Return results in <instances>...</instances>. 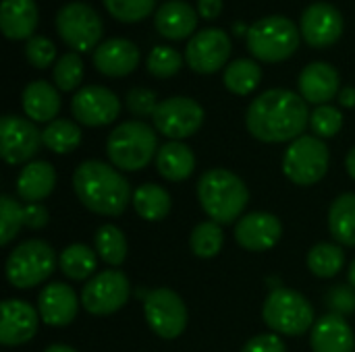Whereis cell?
Returning <instances> with one entry per match:
<instances>
[{"mask_svg": "<svg viewBox=\"0 0 355 352\" xmlns=\"http://www.w3.org/2000/svg\"><path fill=\"white\" fill-rule=\"evenodd\" d=\"M310 124L308 102L291 89L260 93L245 112V127L262 143L295 141Z\"/></svg>", "mask_w": 355, "mask_h": 352, "instance_id": "6da1fadb", "label": "cell"}, {"mask_svg": "<svg viewBox=\"0 0 355 352\" xmlns=\"http://www.w3.org/2000/svg\"><path fill=\"white\" fill-rule=\"evenodd\" d=\"M73 191L83 207L100 216H121L133 201L129 180L100 160H85L75 168Z\"/></svg>", "mask_w": 355, "mask_h": 352, "instance_id": "7a4b0ae2", "label": "cell"}, {"mask_svg": "<svg viewBox=\"0 0 355 352\" xmlns=\"http://www.w3.org/2000/svg\"><path fill=\"white\" fill-rule=\"evenodd\" d=\"M198 199L206 216L225 226L239 222L243 216L250 191L245 183L227 168H210L200 176L198 183Z\"/></svg>", "mask_w": 355, "mask_h": 352, "instance_id": "3957f363", "label": "cell"}, {"mask_svg": "<svg viewBox=\"0 0 355 352\" xmlns=\"http://www.w3.org/2000/svg\"><path fill=\"white\" fill-rule=\"evenodd\" d=\"M156 131L141 120L121 122L106 139V154L116 170L137 172L144 170L158 154Z\"/></svg>", "mask_w": 355, "mask_h": 352, "instance_id": "277c9868", "label": "cell"}, {"mask_svg": "<svg viewBox=\"0 0 355 352\" xmlns=\"http://www.w3.org/2000/svg\"><path fill=\"white\" fill-rule=\"evenodd\" d=\"M262 319L272 330V334L302 336L312 332L316 317L310 301L291 288H275L262 307Z\"/></svg>", "mask_w": 355, "mask_h": 352, "instance_id": "5b68a950", "label": "cell"}, {"mask_svg": "<svg viewBox=\"0 0 355 352\" xmlns=\"http://www.w3.org/2000/svg\"><path fill=\"white\" fill-rule=\"evenodd\" d=\"M248 50L262 62H283L300 48V29L287 17H264L250 25Z\"/></svg>", "mask_w": 355, "mask_h": 352, "instance_id": "8992f818", "label": "cell"}, {"mask_svg": "<svg viewBox=\"0 0 355 352\" xmlns=\"http://www.w3.org/2000/svg\"><path fill=\"white\" fill-rule=\"evenodd\" d=\"M56 268L54 249L40 239L23 241L6 259V280L12 288H33L46 282Z\"/></svg>", "mask_w": 355, "mask_h": 352, "instance_id": "52a82bcc", "label": "cell"}, {"mask_svg": "<svg viewBox=\"0 0 355 352\" xmlns=\"http://www.w3.org/2000/svg\"><path fill=\"white\" fill-rule=\"evenodd\" d=\"M329 162L331 154L327 143L316 135H302L287 147L283 156V172L293 185L312 187L327 176Z\"/></svg>", "mask_w": 355, "mask_h": 352, "instance_id": "ba28073f", "label": "cell"}, {"mask_svg": "<svg viewBox=\"0 0 355 352\" xmlns=\"http://www.w3.org/2000/svg\"><path fill=\"white\" fill-rule=\"evenodd\" d=\"M56 29L60 39L73 52H89L100 46L104 25L100 15L85 2H69L56 12Z\"/></svg>", "mask_w": 355, "mask_h": 352, "instance_id": "9c48e42d", "label": "cell"}, {"mask_svg": "<svg viewBox=\"0 0 355 352\" xmlns=\"http://www.w3.org/2000/svg\"><path fill=\"white\" fill-rule=\"evenodd\" d=\"M131 297L129 278L121 270H104L92 276L81 290V305L89 315H112L127 305Z\"/></svg>", "mask_w": 355, "mask_h": 352, "instance_id": "30bf717a", "label": "cell"}, {"mask_svg": "<svg viewBox=\"0 0 355 352\" xmlns=\"http://www.w3.org/2000/svg\"><path fill=\"white\" fill-rule=\"evenodd\" d=\"M144 317L162 340H175L187 328V307L171 288H156L144 297Z\"/></svg>", "mask_w": 355, "mask_h": 352, "instance_id": "8fae6325", "label": "cell"}, {"mask_svg": "<svg viewBox=\"0 0 355 352\" xmlns=\"http://www.w3.org/2000/svg\"><path fill=\"white\" fill-rule=\"evenodd\" d=\"M152 120L160 135L171 141H183L196 135L204 124V108L191 98L175 95L158 104Z\"/></svg>", "mask_w": 355, "mask_h": 352, "instance_id": "7c38bea8", "label": "cell"}, {"mask_svg": "<svg viewBox=\"0 0 355 352\" xmlns=\"http://www.w3.org/2000/svg\"><path fill=\"white\" fill-rule=\"evenodd\" d=\"M44 145L42 131L29 118L6 114L0 120V156L6 164H29Z\"/></svg>", "mask_w": 355, "mask_h": 352, "instance_id": "4fadbf2b", "label": "cell"}, {"mask_svg": "<svg viewBox=\"0 0 355 352\" xmlns=\"http://www.w3.org/2000/svg\"><path fill=\"white\" fill-rule=\"evenodd\" d=\"M231 56V37L227 31L210 27L196 33L185 48V62L200 75H212L227 64Z\"/></svg>", "mask_w": 355, "mask_h": 352, "instance_id": "5bb4252c", "label": "cell"}, {"mask_svg": "<svg viewBox=\"0 0 355 352\" xmlns=\"http://www.w3.org/2000/svg\"><path fill=\"white\" fill-rule=\"evenodd\" d=\"M71 112L83 127H106L112 124L121 114V102L116 93L102 85L81 87L71 100Z\"/></svg>", "mask_w": 355, "mask_h": 352, "instance_id": "9a60e30c", "label": "cell"}, {"mask_svg": "<svg viewBox=\"0 0 355 352\" xmlns=\"http://www.w3.org/2000/svg\"><path fill=\"white\" fill-rule=\"evenodd\" d=\"M302 35L312 48H329L343 33V17L337 6L329 2L310 4L300 21Z\"/></svg>", "mask_w": 355, "mask_h": 352, "instance_id": "2e32d148", "label": "cell"}, {"mask_svg": "<svg viewBox=\"0 0 355 352\" xmlns=\"http://www.w3.org/2000/svg\"><path fill=\"white\" fill-rule=\"evenodd\" d=\"M283 237V224L275 214L252 212L239 218L235 224V241L245 251L262 253L279 245Z\"/></svg>", "mask_w": 355, "mask_h": 352, "instance_id": "e0dca14e", "label": "cell"}, {"mask_svg": "<svg viewBox=\"0 0 355 352\" xmlns=\"http://www.w3.org/2000/svg\"><path fill=\"white\" fill-rule=\"evenodd\" d=\"M40 324V313L33 305L21 299L2 301V317H0V344L4 346H21L27 344Z\"/></svg>", "mask_w": 355, "mask_h": 352, "instance_id": "ac0fdd59", "label": "cell"}, {"mask_svg": "<svg viewBox=\"0 0 355 352\" xmlns=\"http://www.w3.org/2000/svg\"><path fill=\"white\" fill-rule=\"evenodd\" d=\"M81 299H77L75 290L62 282H50L42 288L37 297V313L46 326L64 328L69 326L79 311Z\"/></svg>", "mask_w": 355, "mask_h": 352, "instance_id": "d6986e66", "label": "cell"}, {"mask_svg": "<svg viewBox=\"0 0 355 352\" xmlns=\"http://www.w3.org/2000/svg\"><path fill=\"white\" fill-rule=\"evenodd\" d=\"M139 64V48L125 39V37H112L102 41L94 50V66L104 77H127L133 73Z\"/></svg>", "mask_w": 355, "mask_h": 352, "instance_id": "ffe728a7", "label": "cell"}, {"mask_svg": "<svg viewBox=\"0 0 355 352\" xmlns=\"http://www.w3.org/2000/svg\"><path fill=\"white\" fill-rule=\"evenodd\" d=\"M341 77L329 62H310L297 79L300 95L316 106H324L341 91Z\"/></svg>", "mask_w": 355, "mask_h": 352, "instance_id": "44dd1931", "label": "cell"}, {"mask_svg": "<svg viewBox=\"0 0 355 352\" xmlns=\"http://www.w3.org/2000/svg\"><path fill=\"white\" fill-rule=\"evenodd\" d=\"M310 346L314 352H354L355 336L345 317L327 313L310 332Z\"/></svg>", "mask_w": 355, "mask_h": 352, "instance_id": "7402d4cb", "label": "cell"}, {"mask_svg": "<svg viewBox=\"0 0 355 352\" xmlns=\"http://www.w3.org/2000/svg\"><path fill=\"white\" fill-rule=\"evenodd\" d=\"M156 31L166 39H183L198 27V10L183 0H166L154 15Z\"/></svg>", "mask_w": 355, "mask_h": 352, "instance_id": "603a6c76", "label": "cell"}, {"mask_svg": "<svg viewBox=\"0 0 355 352\" xmlns=\"http://www.w3.org/2000/svg\"><path fill=\"white\" fill-rule=\"evenodd\" d=\"M54 187H56V170L50 162L44 160H33L25 164L15 185L19 199L27 203H40L54 191Z\"/></svg>", "mask_w": 355, "mask_h": 352, "instance_id": "cb8c5ba5", "label": "cell"}, {"mask_svg": "<svg viewBox=\"0 0 355 352\" xmlns=\"http://www.w3.org/2000/svg\"><path fill=\"white\" fill-rule=\"evenodd\" d=\"M37 27V4L33 0H2L0 29L8 39H29Z\"/></svg>", "mask_w": 355, "mask_h": 352, "instance_id": "d4e9b609", "label": "cell"}, {"mask_svg": "<svg viewBox=\"0 0 355 352\" xmlns=\"http://www.w3.org/2000/svg\"><path fill=\"white\" fill-rule=\"evenodd\" d=\"M23 110L31 122H52L60 112V95L48 81H31L23 89Z\"/></svg>", "mask_w": 355, "mask_h": 352, "instance_id": "484cf974", "label": "cell"}, {"mask_svg": "<svg viewBox=\"0 0 355 352\" xmlns=\"http://www.w3.org/2000/svg\"><path fill=\"white\" fill-rule=\"evenodd\" d=\"M156 170L168 183H183L196 170V156L183 141H168L156 154Z\"/></svg>", "mask_w": 355, "mask_h": 352, "instance_id": "4316f807", "label": "cell"}, {"mask_svg": "<svg viewBox=\"0 0 355 352\" xmlns=\"http://www.w3.org/2000/svg\"><path fill=\"white\" fill-rule=\"evenodd\" d=\"M133 210L135 214L146 220V222H160L168 216L171 212V195L164 187L156 185V183H146L139 185L133 191Z\"/></svg>", "mask_w": 355, "mask_h": 352, "instance_id": "83f0119b", "label": "cell"}, {"mask_svg": "<svg viewBox=\"0 0 355 352\" xmlns=\"http://www.w3.org/2000/svg\"><path fill=\"white\" fill-rule=\"evenodd\" d=\"M329 232L345 247H355V193L339 195L329 210Z\"/></svg>", "mask_w": 355, "mask_h": 352, "instance_id": "f1b7e54d", "label": "cell"}, {"mask_svg": "<svg viewBox=\"0 0 355 352\" xmlns=\"http://www.w3.org/2000/svg\"><path fill=\"white\" fill-rule=\"evenodd\" d=\"M58 268L69 280L83 282L96 272L98 253L96 249H89L87 245H79V243L69 245L58 257Z\"/></svg>", "mask_w": 355, "mask_h": 352, "instance_id": "f546056e", "label": "cell"}, {"mask_svg": "<svg viewBox=\"0 0 355 352\" xmlns=\"http://www.w3.org/2000/svg\"><path fill=\"white\" fill-rule=\"evenodd\" d=\"M94 249L104 263H108L110 268L116 270L119 266L125 263L129 247H127V239L121 228H116L114 224H102L96 230Z\"/></svg>", "mask_w": 355, "mask_h": 352, "instance_id": "4dcf8cb0", "label": "cell"}, {"mask_svg": "<svg viewBox=\"0 0 355 352\" xmlns=\"http://www.w3.org/2000/svg\"><path fill=\"white\" fill-rule=\"evenodd\" d=\"M225 87L235 93V95H248L252 93L260 81H262V68L256 60L250 58H239L233 60L227 68H225Z\"/></svg>", "mask_w": 355, "mask_h": 352, "instance_id": "1f68e13d", "label": "cell"}, {"mask_svg": "<svg viewBox=\"0 0 355 352\" xmlns=\"http://www.w3.org/2000/svg\"><path fill=\"white\" fill-rule=\"evenodd\" d=\"M42 141L50 151L58 156L71 154L81 145V129L73 120L56 118L42 131Z\"/></svg>", "mask_w": 355, "mask_h": 352, "instance_id": "d6a6232c", "label": "cell"}, {"mask_svg": "<svg viewBox=\"0 0 355 352\" xmlns=\"http://www.w3.org/2000/svg\"><path fill=\"white\" fill-rule=\"evenodd\" d=\"M345 268V251L335 243H318L308 251V270L318 278H333Z\"/></svg>", "mask_w": 355, "mask_h": 352, "instance_id": "836d02e7", "label": "cell"}, {"mask_svg": "<svg viewBox=\"0 0 355 352\" xmlns=\"http://www.w3.org/2000/svg\"><path fill=\"white\" fill-rule=\"evenodd\" d=\"M225 245V232L220 228V224L208 220V222H200L189 237V247L191 253L200 259H212L220 253Z\"/></svg>", "mask_w": 355, "mask_h": 352, "instance_id": "e575fe53", "label": "cell"}, {"mask_svg": "<svg viewBox=\"0 0 355 352\" xmlns=\"http://www.w3.org/2000/svg\"><path fill=\"white\" fill-rule=\"evenodd\" d=\"M52 79L54 85L60 91H73L81 85L83 81V60L77 52H67L62 54L54 68H52Z\"/></svg>", "mask_w": 355, "mask_h": 352, "instance_id": "d590c367", "label": "cell"}, {"mask_svg": "<svg viewBox=\"0 0 355 352\" xmlns=\"http://www.w3.org/2000/svg\"><path fill=\"white\" fill-rule=\"evenodd\" d=\"M25 226V205H21L15 197H0V245H8L17 239L19 230Z\"/></svg>", "mask_w": 355, "mask_h": 352, "instance_id": "8d00e7d4", "label": "cell"}, {"mask_svg": "<svg viewBox=\"0 0 355 352\" xmlns=\"http://www.w3.org/2000/svg\"><path fill=\"white\" fill-rule=\"evenodd\" d=\"M146 66H148V73L154 75L156 79H171L181 71L183 56L171 46H156L148 54Z\"/></svg>", "mask_w": 355, "mask_h": 352, "instance_id": "74e56055", "label": "cell"}, {"mask_svg": "<svg viewBox=\"0 0 355 352\" xmlns=\"http://www.w3.org/2000/svg\"><path fill=\"white\" fill-rule=\"evenodd\" d=\"M310 129L318 139H331L343 129V114L329 104L316 106V110L310 112Z\"/></svg>", "mask_w": 355, "mask_h": 352, "instance_id": "f35d334b", "label": "cell"}, {"mask_svg": "<svg viewBox=\"0 0 355 352\" xmlns=\"http://www.w3.org/2000/svg\"><path fill=\"white\" fill-rule=\"evenodd\" d=\"M104 6L116 21L137 23L154 10L156 0H104Z\"/></svg>", "mask_w": 355, "mask_h": 352, "instance_id": "ab89813d", "label": "cell"}, {"mask_svg": "<svg viewBox=\"0 0 355 352\" xmlns=\"http://www.w3.org/2000/svg\"><path fill=\"white\" fill-rule=\"evenodd\" d=\"M25 56H27V60H29L31 66H35V68H48L54 62V58H56V48H54V44L48 37L33 35L25 44Z\"/></svg>", "mask_w": 355, "mask_h": 352, "instance_id": "60d3db41", "label": "cell"}, {"mask_svg": "<svg viewBox=\"0 0 355 352\" xmlns=\"http://www.w3.org/2000/svg\"><path fill=\"white\" fill-rule=\"evenodd\" d=\"M324 305L329 307L331 313L335 315H349L355 311V288L349 284H339V286H333L327 297H324Z\"/></svg>", "mask_w": 355, "mask_h": 352, "instance_id": "b9f144b4", "label": "cell"}, {"mask_svg": "<svg viewBox=\"0 0 355 352\" xmlns=\"http://www.w3.org/2000/svg\"><path fill=\"white\" fill-rule=\"evenodd\" d=\"M125 104H127V110L135 116H154L156 108H158V98L152 89H146V87H133L127 91V98H125Z\"/></svg>", "mask_w": 355, "mask_h": 352, "instance_id": "7bdbcfd3", "label": "cell"}, {"mask_svg": "<svg viewBox=\"0 0 355 352\" xmlns=\"http://www.w3.org/2000/svg\"><path fill=\"white\" fill-rule=\"evenodd\" d=\"M241 352H287V349L279 334H258L245 342Z\"/></svg>", "mask_w": 355, "mask_h": 352, "instance_id": "ee69618b", "label": "cell"}, {"mask_svg": "<svg viewBox=\"0 0 355 352\" xmlns=\"http://www.w3.org/2000/svg\"><path fill=\"white\" fill-rule=\"evenodd\" d=\"M50 222V214L42 203H27L25 205V226L31 230H42Z\"/></svg>", "mask_w": 355, "mask_h": 352, "instance_id": "f6af8a7d", "label": "cell"}, {"mask_svg": "<svg viewBox=\"0 0 355 352\" xmlns=\"http://www.w3.org/2000/svg\"><path fill=\"white\" fill-rule=\"evenodd\" d=\"M198 12L200 17L212 21L223 12V0H198Z\"/></svg>", "mask_w": 355, "mask_h": 352, "instance_id": "bcb514c9", "label": "cell"}, {"mask_svg": "<svg viewBox=\"0 0 355 352\" xmlns=\"http://www.w3.org/2000/svg\"><path fill=\"white\" fill-rule=\"evenodd\" d=\"M339 104L343 106V108H354L355 106V87H343L341 91H339Z\"/></svg>", "mask_w": 355, "mask_h": 352, "instance_id": "7dc6e473", "label": "cell"}, {"mask_svg": "<svg viewBox=\"0 0 355 352\" xmlns=\"http://www.w3.org/2000/svg\"><path fill=\"white\" fill-rule=\"evenodd\" d=\"M345 170H347V174L355 180V147L347 154V158H345Z\"/></svg>", "mask_w": 355, "mask_h": 352, "instance_id": "c3c4849f", "label": "cell"}, {"mask_svg": "<svg viewBox=\"0 0 355 352\" xmlns=\"http://www.w3.org/2000/svg\"><path fill=\"white\" fill-rule=\"evenodd\" d=\"M44 352H77L75 349H71V346H67V344H50L48 349Z\"/></svg>", "mask_w": 355, "mask_h": 352, "instance_id": "681fc988", "label": "cell"}, {"mask_svg": "<svg viewBox=\"0 0 355 352\" xmlns=\"http://www.w3.org/2000/svg\"><path fill=\"white\" fill-rule=\"evenodd\" d=\"M347 284L355 288V259L349 263V272H347Z\"/></svg>", "mask_w": 355, "mask_h": 352, "instance_id": "f907efd6", "label": "cell"}, {"mask_svg": "<svg viewBox=\"0 0 355 352\" xmlns=\"http://www.w3.org/2000/svg\"><path fill=\"white\" fill-rule=\"evenodd\" d=\"M235 31H237L239 35H241V33H245V35H248V31H250V27H245L243 23H235Z\"/></svg>", "mask_w": 355, "mask_h": 352, "instance_id": "816d5d0a", "label": "cell"}]
</instances>
